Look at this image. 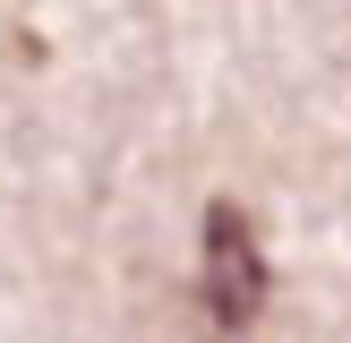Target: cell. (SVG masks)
<instances>
[{
	"instance_id": "obj_1",
	"label": "cell",
	"mask_w": 351,
	"mask_h": 343,
	"mask_svg": "<svg viewBox=\"0 0 351 343\" xmlns=\"http://www.w3.org/2000/svg\"><path fill=\"white\" fill-rule=\"evenodd\" d=\"M266 240H257L249 206L240 198H215L206 206V232H197V300H206V326L215 335H249L266 318Z\"/></svg>"
}]
</instances>
